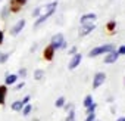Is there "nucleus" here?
Returning <instances> with one entry per match:
<instances>
[{
    "label": "nucleus",
    "instance_id": "obj_1",
    "mask_svg": "<svg viewBox=\"0 0 125 121\" xmlns=\"http://www.w3.org/2000/svg\"><path fill=\"white\" fill-rule=\"evenodd\" d=\"M56 6H57V2H52V3H49L47 6H46V9H47V12L44 13V15H40L38 16V19L34 22V27H40L41 24H44L53 13H54V11H56Z\"/></svg>",
    "mask_w": 125,
    "mask_h": 121
},
{
    "label": "nucleus",
    "instance_id": "obj_2",
    "mask_svg": "<svg viewBox=\"0 0 125 121\" xmlns=\"http://www.w3.org/2000/svg\"><path fill=\"white\" fill-rule=\"evenodd\" d=\"M110 52H113V46H112V44H103V46H97V47L91 49L90 53H88V56H90V58H96V56H99V55L110 53Z\"/></svg>",
    "mask_w": 125,
    "mask_h": 121
},
{
    "label": "nucleus",
    "instance_id": "obj_3",
    "mask_svg": "<svg viewBox=\"0 0 125 121\" xmlns=\"http://www.w3.org/2000/svg\"><path fill=\"white\" fill-rule=\"evenodd\" d=\"M50 46L56 50V49H60V47H65L66 46V41L63 38V34L62 33H57L52 37V41H50Z\"/></svg>",
    "mask_w": 125,
    "mask_h": 121
},
{
    "label": "nucleus",
    "instance_id": "obj_4",
    "mask_svg": "<svg viewBox=\"0 0 125 121\" xmlns=\"http://www.w3.org/2000/svg\"><path fill=\"white\" fill-rule=\"evenodd\" d=\"M104 81H106V74L104 73H97L93 78V89H99Z\"/></svg>",
    "mask_w": 125,
    "mask_h": 121
},
{
    "label": "nucleus",
    "instance_id": "obj_5",
    "mask_svg": "<svg viewBox=\"0 0 125 121\" xmlns=\"http://www.w3.org/2000/svg\"><path fill=\"white\" fill-rule=\"evenodd\" d=\"M81 60H83V55H81V53H75V55L72 56V59L69 60L68 68H69V70H75V68L81 64Z\"/></svg>",
    "mask_w": 125,
    "mask_h": 121
},
{
    "label": "nucleus",
    "instance_id": "obj_6",
    "mask_svg": "<svg viewBox=\"0 0 125 121\" xmlns=\"http://www.w3.org/2000/svg\"><path fill=\"white\" fill-rule=\"evenodd\" d=\"M25 24H27V21L25 19H19L13 27H12V30H10V34L12 36H18L22 30H24V27H25Z\"/></svg>",
    "mask_w": 125,
    "mask_h": 121
},
{
    "label": "nucleus",
    "instance_id": "obj_7",
    "mask_svg": "<svg viewBox=\"0 0 125 121\" xmlns=\"http://www.w3.org/2000/svg\"><path fill=\"white\" fill-rule=\"evenodd\" d=\"M96 18H97V15L96 13H85V15H83L81 16V19H80V22H81V25H84V24H91V22H94L96 21Z\"/></svg>",
    "mask_w": 125,
    "mask_h": 121
},
{
    "label": "nucleus",
    "instance_id": "obj_8",
    "mask_svg": "<svg viewBox=\"0 0 125 121\" xmlns=\"http://www.w3.org/2000/svg\"><path fill=\"white\" fill-rule=\"evenodd\" d=\"M94 28H96L94 22H91V24H84V25L81 27V30H80V36H81V37H84V36L90 34V33H91Z\"/></svg>",
    "mask_w": 125,
    "mask_h": 121
},
{
    "label": "nucleus",
    "instance_id": "obj_9",
    "mask_svg": "<svg viewBox=\"0 0 125 121\" xmlns=\"http://www.w3.org/2000/svg\"><path fill=\"white\" fill-rule=\"evenodd\" d=\"M118 58H119V55H118V52H110V53H107L106 56H104V64H113V62H116L118 60Z\"/></svg>",
    "mask_w": 125,
    "mask_h": 121
},
{
    "label": "nucleus",
    "instance_id": "obj_10",
    "mask_svg": "<svg viewBox=\"0 0 125 121\" xmlns=\"http://www.w3.org/2000/svg\"><path fill=\"white\" fill-rule=\"evenodd\" d=\"M43 55H44V59H47V60H52V59H53V55H54V49H53V47L49 44V46L44 49V53H43Z\"/></svg>",
    "mask_w": 125,
    "mask_h": 121
},
{
    "label": "nucleus",
    "instance_id": "obj_11",
    "mask_svg": "<svg viewBox=\"0 0 125 121\" xmlns=\"http://www.w3.org/2000/svg\"><path fill=\"white\" fill-rule=\"evenodd\" d=\"M8 96V87L6 86H0V105H5Z\"/></svg>",
    "mask_w": 125,
    "mask_h": 121
},
{
    "label": "nucleus",
    "instance_id": "obj_12",
    "mask_svg": "<svg viewBox=\"0 0 125 121\" xmlns=\"http://www.w3.org/2000/svg\"><path fill=\"white\" fill-rule=\"evenodd\" d=\"M16 80H18V75L16 74H9V75H6L5 83H6V86H9V84H15Z\"/></svg>",
    "mask_w": 125,
    "mask_h": 121
},
{
    "label": "nucleus",
    "instance_id": "obj_13",
    "mask_svg": "<svg viewBox=\"0 0 125 121\" xmlns=\"http://www.w3.org/2000/svg\"><path fill=\"white\" fill-rule=\"evenodd\" d=\"M93 103H94L93 96H91V95H87V96L84 97V106H85V108H88V106H91Z\"/></svg>",
    "mask_w": 125,
    "mask_h": 121
},
{
    "label": "nucleus",
    "instance_id": "obj_14",
    "mask_svg": "<svg viewBox=\"0 0 125 121\" xmlns=\"http://www.w3.org/2000/svg\"><path fill=\"white\" fill-rule=\"evenodd\" d=\"M54 106H56V108H62V106H65V97H63V96L57 97V99H56V102H54Z\"/></svg>",
    "mask_w": 125,
    "mask_h": 121
},
{
    "label": "nucleus",
    "instance_id": "obj_15",
    "mask_svg": "<svg viewBox=\"0 0 125 121\" xmlns=\"http://www.w3.org/2000/svg\"><path fill=\"white\" fill-rule=\"evenodd\" d=\"M22 108H24V105H22L21 100H16V102L12 103V109L13 111H22Z\"/></svg>",
    "mask_w": 125,
    "mask_h": 121
},
{
    "label": "nucleus",
    "instance_id": "obj_16",
    "mask_svg": "<svg viewBox=\"0 0 125 121\" xmlns=\"http://www.w3.org/2000/svg\"><path fill=\"white\" fill-rule=\"evenodd\" d=\"M43 77H44V71L43 70H35L34 71V78L35 80H41Z\"/></svg>",
    "mask_w": 125,
    "mask_h": 121
},
{
    "label": "nucleus",
    "instance_id": "obj_17",
    "mask_svg": "<svg viewBox=\"0 0 125 121\" xmlns=\"http://www.w3.org/2000/svg\"><path fill=\"white\" fill-rule=\"evenodd\" d=\"M31 111H32V106L28 103V105H25V106L22 108V115H25V117H27V115H30V112H31Z\"/></svg>",
    "mask_w": 125,
    "mask_h": 121
},
{
    "label": "nucleus",
    "instance_id": "obj_18",
    "mask_svg": "<svg viewBox=\"0 0 125 121\" xmlns=\"http://www.w3.org/2000/svg\"><path fill=\"white\" fill-rule=\"evenodd\" d=\"M9 56H10V53H0V64H5L9 59Z\"/></svg>",
    "mask_w": 125,
    "mask_h": 121
},
{
    "label": "nucleus",
    "instance_id": "obj_19",
    "mask_svg": "<svg viewBox=\"0 0 125 121\" xmlns=\"http://www.w3.org/2000/svg\"><path fill=\"white\" fill-rule=\"evenodd\" d=\"M96 108H97V105H96V103H93L91 106H88V108H87V115H90V114H94Z\"/></svg>",
    "mask_w": 125,
    "mask_h": 121
},
{
    "label": "nucleus",
    "instance_id": "obj_20",
    "mask_svg": "<svg viewBox=\"0 0 125 121\" xmlns=\"http://www.w3.org/2000/svg\"><path fill=\"white\" fill-rule=\"evenodd\" d=\"M66 121H75V112H74V109H71V112H69Z\"/></svg>",
    "mask_w": 125,
    "mask_h": 121
},
{
    "label": "nucleus",
    "instance_id": "obj_21",
    "mask_svg": "<svg viewBox=\"0 0 125 121\" xmlns=\"http://www.w3.org/2000/svg\"><path fill=\"white\" fill-rule=\"evenodd\" d=\"M115 27H116V22H115V21H110V22L107 24V30H109V31H113Z\"/></svg>",
    "mask_w": 125,
    "mask_h": 121
},
{
    "label": "nucleus",
    "instance_id": "obj_22",
    "mask_svg": "<svg viewBox=\"0 0 125 121\" xmlns=\"http://www.w3.org/2000/svg\"><path fill=\"white\" fill-rule=\"evenodd\" d=\"M18 75L22 77V78H25V77H27V70H25V68H21L19 73H18Z\"/></svg>",
    "mask_w": 125,
    "mask_h": 121
},
{
    "label": "nucleus",
    "instance_id": "obj_23",
    "mask_svg": "<svg viewBox=\"0 0 125 121\" xmlns=\"http://www.w3.org/2000/svg\"><path fill=\"white\" fill-rule=\"evenodd\" d=\"M40 12H41V8H35L32 11V16H40Z\"/></svg>",
    "mask_w": 125,
    "mask_h": 121
},
{
    "label": "nucleus",
    "instance_id": "obj_24",
    "mask_svg": "<svg viewBox=\"0 0 125 121\" xmlns=\"http://www.w3.org/2000/svg\"><path fill=\"white\" fill-rule=\"evenodd\" d=\"M85 121H96V114H90V115H87Z\"/></svg>",
    "mask_w": 125,
    "mask_h": 121
},
{
    "label": "nucleus",
    "instance_id": "obj_25",
    "mask_svg": "<svg viewBox=\"0 0 125 121\" xmlns=\"http://www.w3.org/2000/svg\"><path fill=\"white\" fill-rule=\"evenodd\" d=\"M30 99H31L30 96H25V97H24V99L21 100V102H22V105H24V106H25V105H28V102H30Z\"/></svg>",
    "mask_w": 125,
    "mask_h": 121
},
{
    "label": "nucleus",
    "instance_id": "obj_26",
    "mask_svg": "<svg viewBox=\"0 0 125 121\" xmlns=\"http://www.w3.org/2000/svg\"><path fill=\"white\" fill-rule=\"evenodd\" d=\"M118 55H125V46H121L118 49Z\"/></svg>",
    "mask_w": 125,
    "mask_h": 121
},
{
    "label": "nucleus",
    "instance_id": "obj_27",
    "mask_svg": "<svg viewBox=\"0 0 125 121\" xmlns=\"http://www.w3.org/2000/svg\"><path fill=\"white\" fill-rule=\"evenodd\" d=\"M24 84H25V83H24V81H22V83H18V84H16V86H15V90H21V89H22V87H24Z\"/></svg>",
    "mask_w": 125,
    "mask_h": 121
},
{
    "label": "nucleus",
    "instance_id": "obj_28",
    "mask_svg": "<svg viewBox=\"0 0 125 121\" xmlns=\"http://www.w3.org/2000/svg\"><path fill=\"white\" fill-rule=\"evenodd\" d=\"M3 40H5V34H3V31L0 30V44L3 43Z\"/></svg>",
    "mask_w": 125,
    "mask_h": 121
},
{
    "label": "nucleus",
    "instance_id": "obj_29",
    "mask_svg": "<svg viewBox=\"0 0 125 121\" xmlns=\"http://www.w3.org/2000/svg\"><path fill=\"white\" fill-rule=\"evenodd\" d=\"M15 2H16L18 5H21V6H22V5H25V3L28 2V0H15Z\"/></svg>",
    "mask_w": 125,
    "mask_h": 121
},
{
    "label": "nucleus",
    "instance_id": "obj_30",
    "mask_svg": "<svg viewBox=\"0 0 125 121\" xmlns=\"http://www.w3.org/2000/svg\"><path fill=\"white\" fill-rule=\"evenodd\" d=\"M77 53V47H71L69 49V55H75Z\"/></svg>",
    "mask_w": 125,
    "mask_h": 121
},
{
    "label": "nucleus",
    "instance_id": "obj_31",
    "mask_svg": "<svg viewBox=\"0 0 125 121\" xmlns=\"http://www.w3.org/2000/svg\"><path fill=\"white\" fill-rule=\"evenodd\" d=\"M6 15H8V6L5 8V11H3V13H2V16H3V18H6Z\"/></svg>",
    "mask_w": 125,
    "mask_h": 121
},
{
    "label": "nucleus",
    "instance_id": "obj_32",
    "mask_svg": "<svg viewBox=\"0 0 125 121\" xmlns=\"http://www.w3.org/2000/svg\"><path fill=\"white\" fill-rule=\"evenodd\" d=\"M35 49H37V44H34V46L31 47V52H35Z\"/></svg>",
    "mask_w": 125,
    "mask_h": 121
},
{
    "label": "nucleus",
    "instance_id": "obj_33",
    "mask_svg": "<svg viewBox=\"0 0 125 121\" xmlns=\"http://www.w3.org/2000/svg\"><path fill=\"white\" fill-rule=\"evenodd\" d=\"M116 121H125V117H124V118H119V120H116Z\"/></svg>",
    "mask_w": 125,
    "mask_h": 121
},
{
    "label": "nucleus",
    "instance_id": "obj_34",
    "mask_svg": "<svg viewBox=\"0 0 125 121\" xmlns=\"http://www.w3.org/2000/svg\"><path fill=\"white\" fill-rule=\"evenodd\" d=\"M0 2H2V0H0Z\"/></svg>",
    "mask_w": 125,
    "mask_h": 121
}]
</instances>
